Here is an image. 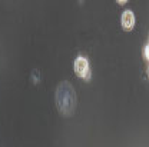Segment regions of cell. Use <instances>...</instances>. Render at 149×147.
<instances>
[{
    "instance_id": "obj_1",
    "label": "cell",
    "mask_w": 149,
    "mask_h": 147,
    "mask_svg": "<svg viewBox=\"0 0 149 147\" xmlns=\"http://www.w3.org/2000/svg\"><path fill=\"white\" fill-rule=\"evenodd\" d=\"M56 104L62 114L70 116L76 109V93L69 81H62L56 90Z\"/></svg>"
},
{
    "instance_id": "obj_2",
    "label": "cell",
    "mask_w": 149,
    "mask_h": 147,
    "mask_svg": "<svg viewBox=\"0 0 149 147\" xmlns=\"http://www.w3.org/2000/svg\"><path fill=\"white\" fill-rule=\"evenodd\" d=\"M74 72L79 77H83V79H89L91 77V72H89V63L85 57H77L74 60Z\"/></svg>"
},
{
    "instance_id": "obj_3",
    "label": "cell",
    "mask_w": 149,
    "mask_h": 147,
    "mask_svg": "<svg viewBox=\"0 0 149 147\" xmlns=\"http://www.w3.org/2000/svg\"><path fill=\"white\" fill-rule=\"evenodd\" d=\"M122 26L125 30H132L133 26H135V16L130 10H126L123 14H122Z\"/></svg>"
},
{
    "instance_id": "obj_4",
    "label": "cell",
    "mask_w": 149,
    "mask_h": 147,
    "mask_svg": "<svg viewBox=\"0 0 149 147\" xmlns=\"http://www.w3.org/2000/svg\"><path fill=\"white\" fill-rule=\"evenodd\" d=\"M143 53H145V57H146V59H148V60H149V44H148V46H146V47H145V50H143Z\"/></svg>"
}]
</instances>
